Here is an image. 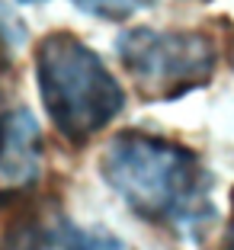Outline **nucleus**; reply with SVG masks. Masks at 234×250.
Wrapping results in <instances>:
<instances>
[{"mask_svg": "<svg viewBox=\"0 0 234 250\" xmlns=\"http://www.w3.org/2000/svg\"><path fill=\"white\" fill-rule=\"evenodd\" d=\"M100 177L138 218L170 231H192L215 218L212 173L192 147L125 128L103 147Z\"/></svg>", "mask_w": 234, "mask_h": 250, "instance_id": "obj_1", "label": "nucleus"}, {"mask_svg": "<svg viewBox=\"0 0 234 250\" xmlns=\"http://www.w3.org/2000/svg\"><path fill=\"white\" fill-rule=\"evenodd\" d=\"M36 77L55 132L71 145H87L125 109L122 83L74 32H48L39 42Z\"/></svg>", "mask_w": 234, "mask_h": 250, "instance_id": "obj_2", "label": "nucleus"}, {"mask_svg": "<svg viewBox=\"0 0 234 250\" xmlns=\"http://www.w3.org/2000/svg\"><path fill=\"white\" fill-rule=\"evenodd\" d=\"M116 55L148 103H173L212 83L218 48L196 29L135 26L116 39Z\"/></svg>", "mask_w": 234, "mask_h": 250, "instance_id": "obj_3", "label": "nucleus"}, {"mask_svg": "<svg viewBox=\"0 0 234 250\" xmlns=\"http://www.w3.org/2000/svg\"><path fill=\"white\" fill-rule=\"evenodd\" d=\"M0 250H125L103 228H77L61 208L39 206L13 218L0 234Z\"/></svg>", "mask_w": 234, "mask_h": 250, "instance_id": "obj_4", "label": "nucleus"}, {"mask_svg": "<svg viewBox=\"0 0 234 250\" xmlns=\"http://www.w3.org/2000/svg\"><path fill=\"white\" fill-rule=\"evenodd\" d=\"M42 177V128L26 106L0 112V202L22 196Z\"/></svg>", "mask_w": 234, "mask_h": 250, "instance_id": "obj_5", "label": "nucleus"}, {"mask_svg": "<svg viewBox=\"0 0 234 250\" xmlns=\"http://www.w3.org/2000/svg\"><path fill=\"white\" fill-rule=\"evenodd\" d=\"M77 10H84L87 16H96V20L106 22H122L128 16H135L138 10L151 7V0H71Z\"/></svg>", "mask_w": 234, "mask_h": 250, "instance_id": "obj_6", "label": "nucleus"}, {"mask_svg": "<svg viewBox=\"0 0 234 250\" xmlns=\"http://www.w3.org/2000/svg\"><path fill=\"white\" fill-rule=\"evenodd\" d=\"M215 250H234V189H231V215H228V228H225V234H221V241H218Z\"/></svg>", "mask_w": 234, "mask_h": 250, "instance_id": "obj_7", "label": "nucleus"}, {"mask_svg": "<svg viewBox=\"0 0 234 250\" xmlns=\"http://www.w3.org/2000/svg\"><path fill=\"white\" fill-rule=\"evenodd\" d=\"M228 64H231V71H234V36H231V42H228Z\"/></svg>", "mask_w": 234, "mask_h": 250, "instance_id": "obj_8", "label": "nucleus"}, {"mask_svg": "<svg viewBox=\"0 0 234 250\" xmlns=\"http://www.w3.org/2000/svg\"><path fill=\"white\" fill-rule=\"evenodd\" d=\"M20 3H42V0H20Z\"/></svg>", "mask_w": 234, "mask_h": 250, "instance_id": "obj_9", "label": "nucleus"}]
</instances>
